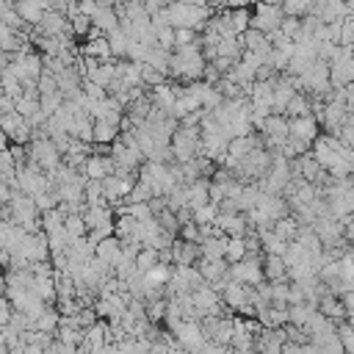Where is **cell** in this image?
<instances>
[{"label":"cell","mask_w":354,"mask_h":354,"mask_svg":"<svg viewBox=\"0 0 354 354\" xmlns=\"http://www.w3.org/2000/svg\"><path fill=\"white\" fill-rule=\"evenodd\" d=\"M213 14L210 6H188V3H166V17L171 28H188L202 33L207 17Z\"/></svg>","instance_id":"obj_1"},{"label":"cell","mask_w":354,"mask_h":354,"mask_svg":"<svg viewBox=\"0 0 354 354\" xmlns=\"http://www.w3.org/2000/svg\"><path fill=\"white\" fill-rule=\"evenodd\" d=\"M227 277L235 282L260 285L263 282V254H246L238 263H227Z\"/></svg>","instance_id":"obj_2"},{"label":"cell","mask_w":354,"mask_h":354,"mask_svg":"<svg viewBox=\"0 0 354 354\" xmlns=\"http://www.w3.org/2000/svg\"><path fill=\"white\" fill-rule=\"evenodd\" d=\"M113 169H116V163H113L111 155H105V147H97V144H94V149L86 155V160H83V166H80L77 171H80L86 180H102V177L113 174Z\"/></svg>","instance_id":"obj_3"},{"label":"cell","mask_w":354,"mask_h":354,"mask_svg":"<svg viewBox=\"0 0 354 354\" xmlns=\"http://www.w3.org/2000/svg\"><path fill=\"white\" fill-rule=\"evenodd\" d=\"M282 6H266V3H254V11L249 17V28L260 30V33H271L279 28L282 22Z\"/></svg>","instance_id":"obj_4"},{"label":"cell","mask_w":354,"mask_h":354,"mask_svg":"<svg viewBox=\"0 0 354 354\" xmlns=\"http://www.w3.org/2000/svg\"><path fill=\"white\" fill-rule=\"evenodd\" d=\"M318 133H321V127H318V122H315L313 113L288 119V138H296V141H301V144L310 147L318 138Z\"/></svg>","instance_id":"obj_5"},{"label":"cell","mask_w":354,"mask_h":354,"mask_svg":"<svg viewBox=\"0 0 354 354\" xmlns=\"http://www.w3.org/2000/svg\"><path fill=\"white\" fill-rule=\"evenodd\" d=\"M252 290H254V285L230 279V282L221 288L218 296H221V304H224L227 310H238V307H243V304H252Z\"/></svg>","instance_id":"obj_6"},{"label":"cell","mask_w":354,"mask_h":354,"mask_svg":"<svg viewBox=\"0 0 354 354\" xmlns=\"http://www.w3.org/2000/svg\"><path fill=\"white\" fill-rule=\"evenodd\" d=\"M119 257H122V246H119V238L116 235H108V238H102V241L94 243V260H100L111 271L119 263Z\"/></svg>","instance_id":"obj_7"},{"label":"cell","mask_w":354,"mask_h":354,"mask_svg":"<svg viewBox=\"0 0 354 354\" xmlns=\"http://www.w3.org/2000/svg\"><path fill=\"white\" fill-rule=\"evenodd\" d=\"M88 19H91V28H97L100 33H111V30L119 28V17H116L113 6H100V3H97L94 14H91Z\"/></svg>","instance_id":"obj_8"},{"label":"cell","mask_w":354,"mask_h":354,"mask_svg":"<svg viewBox=\"0 0 354 354\" xmlns=\"http://www.w3.org/2000/svg\"><path fill=\"white\" fill-rule=\"evenodd\" d=\"M116 136H119V124L105 122V119H94V124H91V144H97V147H108Z\"/></svg>","instance_id":"obj_9"},{"label":"cell","mask_w":354,"mask_h":354,"mask_svg":"<svg viewBox=\"0 0 354 354\" xmlns=\"http://www.w3.org/2000/svg\"><path fill=\"white\" fill-rule=\"evenodd\" d=\"M196 271H199V277H202V282H207V285H213V282H218L224 274H227V263L224 260H196Z\"/></svg>","instance_id":"obj_10"},{"label":"cell","mask_w":354,"mask_h":354,"mask_svg":"<svg viewBox=\"0 0 354 354\" xmlns=\"http://www.w3.org/2000/svg\"><path fill=\"white\" fill-rule=\"evenodd\" d=\"M8 3H11V8L22 17L25 25H36V22L41 19V14H44V8H41L36 0H8Z\"/></svg>","instance_id":"obj_11"},{"label":"cell","mask_w":354,"mask_h":354,"mask_svg":"<svg viewBox=\"0 0 354 354\" xmlns=\"http://www.w3.org/2000/svg\"><path fill=\"white\" fill-rule=\"evenodd\" d=\"M263 279H266V282L288 279V274H285V263H282V254H263Z\"/></svg>","instance_id":"obj_12"},{"label":"cell","mask_w":354,"mask_h":354,"mask_svg":"<svg viewBox=\"0 0 354 354\" xmlns=\"http://www.w3.org/2000/svg\"><path fill=\"white\" fill-rule=\"evenodd\" d=\"M80 55H91V58H100V61H105V58H111V47H108V39L100 33V36H91V39H86V44L77 50Z\"/></svg>","instance_id":"obj_13"},{"label":"cell","mask_w":354,"mask_h":354,"mask_svg":"<svg viewBox=\"0 0 354 354\" xmlns=\"http://www.w3.org/2000/svg\"><path fill=\"white\" fill-rule=\"evenodd\" d=\"M307 113H313V111H310V97H307L304 91H296V94L285 102V111H282V116H285V119L307 116Z\"/></svg>","instance_id":"obj_14"},{"label":"cell","mask_w":354,"mask_h":354,"mask_svg":"<svg viewBox=\"0 0 354 354\" xmlns=\"http://www.w3.org/2000/svg\"><path fill=\"white\" fill-rule=\"evenodd\" d=\"M169 55H171V50H166V47H160V44H152L149 53H147V58H144V64L155 66L158 72H163V75L169 77Z\"/></svg>","instance_id":"obj_15"},{"label":"cell","mask_w":354,"mask_h":354,"mask_svg":"<svg viewBox=\"0 0 354 354\" xmlns=\"http://www.w3.org/2000/svg\"><path fill=\"white\" fill-rule=\"evenodd\" d=\"M271 232L277 235V238H282V241H293L296 238V232H299V221H296V216H282V218H277L274 224H271Z\"/></svg>","instance_id":"obj_16"},{"label":"cell","mask_w":354,"mask_h":354,"mask_svg":"<svg viewBox=\"0 0 354 354\" xmlns=\"http://www.w3.org/2000/svg\"><path fill=\"white\" fill-rule=\"evenodd\" d=\"M249 17H252V11H249L246 6H241V8H227V22H230V30H232L235 36H241V33L249 28Z\"/></svg>","instance_id":"obj_17"},{"label":"cell","mask_w":354,"mask_h":354,"mask_svg":"<svg viewBox=\"0 0 354 354\" xmlns=\"http://www.w3.org/2000/svg\"><path fill=\"white\" fill-rule=\"evenodd\" d=\"M246 257V243H243V235H227V243H224V263H238Z\"/></svg>","instance_id":"obj_18"},{"label":"cell","mask_w":354,"mask_h":354,"mask_svg":"<svg viewBox=\"0 0 354 354\" xmlns=\"http://www.w3.org/2000/svg\"><path fill=\"white\" fill-rule=\"evenodd\" d=\"M105 39H108V47H111V58H124V53H127V36L116 28V30H111V33H105Z\"/></svg>","instance_id":"obj_19"},{"label":"cell","mask_w":354,"mask_h":354,"mask_svg":"<svg viewBox=\"0 0 354 354\" xmlns=\"http://www.w3.org/2000/svg\"><path fill=\"white\" fill-rule=\"evenodd\" d=\"M216 213H218V205L216 202H205V205H199V207L191 210V221L194 224H213Z\"/></svg>","instance_id":"obj_20"},{"label":"cell","mask_w":354,"mask_h":354,"mask_svg":"<svg viewBox=\"0 0 354 354\" xmlns=\"http://www.w3.org/2000/svg\"><path fill=\"white\" fill-rule=\"evenodd\" d=\"M155 263H160V260H158V249H152V246H141L138 254L133 257V266H136L138 271H147V268H152Z\"/></svg>","instance_id":"obj_21"},{"label":"cell","mask_w":354,"mask_h":354,"mask_svg":"<svg viewBox=\"0 0 354 354\" xmlns=\"http://www.w3.org/2000/svg\"><path fill=\"white\" fill-rule=\"evenodd\" d=\"M138 72H141V86H147V88H152V86L169 80L163 72H158L155 66H149V64H144V61H141V69H138Z\"/></svg>","instance_id":"obj_22"},{"label":"cell","mask_w":354,"mask_h":354,"mask_svg":"<svg viewBox=\"0 0 354 354\" xmlns=\"http://www.w3.org/2000/svg\"><path fill=\"white\" fill-rule=\"evenodd\" d=\"M155 221L160 224V230H163V232H169V235H174V238H177L180 221H177V216H174L171 210H166V207H163V210H158V213H155Z\"/></svg>","instance_id":"obj_23"},{"label":"cell","mask_w":354,"mask_h":354,"mask_svg":"<svg viewBox=\"0 0 354 354\" xmlns=\"http://www.w3.org/2000/svg\"><path fill=\"white\" fill-rule=\"evenodd\" d=\"M313 0H282V14L285 17H304L310 14Z\"/></svg>","instance_id":"obj_24"},{"label":"cell","mask_w":354,"mask_h":354,"mask_svg":"<svg viewBox=\"0 0 354 354\" xmlns=\"http://www.w3.org/2000/svg\"><path fill=\"white\" fill-rule=\"evenodd\" d=\"M351 41H354V19L343 17L340 19V30H337V44L340 47H351Z\"/></svg>","instance_id":"obj_25"},{"label":"cell","mask_w":354,"mask_h":354,"mask_svg":"<svg viewBox=\"0 0 354 354\" xmlns=\"http://www.w3.org/2000/svg\"><path fill=\"white\" fill-rule=\"evenodd\" d=\"M147 53H149L147 44H141L138 39H130V41H127V53H124V58H127V61H144Z\"/></svg>","instance_id":"obj_26"},{"label":"cell","mask_w":354,"mask_h":354,"mask_svg":"<svg viewBox=\"0 0 354 354\" xmlns=\"http://www.w3.org/2000/svg\"><path fill=\"white\" fill-rule=\"evenodd\" d=\"M155 44H160V47H166V50H174V28L166 25V28L155 30Z\"/></svg>","instance_id":"obj_27"},{"label":"cell","mask_w":354,"mask_h":354,"mask_svg":"<svg viewBox=\"0 0 354 354\" xmlns=\"http://www.w3.org/2000/svg\"><path fill=\"white\" fill-rule=\"evenodd\" d=\"M282 36H288V39H293L296 33H299V17H282V22H279V28H277Z\"/></svg>","instance_id":"obj_28"},{"label":"cell","mask_w":354,"mask_h":354,"mask_svg":"<svg viewBox=\"0 0 354 354\" xmlns=\"http://www.w3.org/2000/svg\"><path fill=\"white\" fill-rule=\"evenodd\" d=\"M196 39V30H188V28H174V47L177 44H191Z\"/></svg>","instance_id":"obj_29"},{"label":"cell","mask_w":354,"mask_h":354,"mask_svg":"<svg viewBox=\"0 0 354 354\" xmlns=\"http://www.w3.org/2000/svg\"><path fill=\"white\" fill-rule=\"evenodd\" d=\"M141 6H144L147 14H155V11H163L166 8V0H141Z\"/></svg>","instance_id":"obj_30"},{"label":"cell","mask_w":354,"mask_h":354,"mask_svg":"<svg viewBox=\"0 0 354 354\" xmlns=\"http://www.w3.org/2000/svg\"><path fill=\"white\" fill-rule=\"evenodd\" d=\"M171 3H188V6H207V0H171Z\"/></svg>","instance_id":"obj_31"},{"label":"cell","mask_w":354,"mask_h":354,"mask_svg":"<svg viewBox=\"0 0 354 354\" xmlns=\"http://www.w3.org/2000/svg\"><path fill=\"white\" fill-rule=\"evenodd\" d=\"M0 354H8V346H0Z\"/></svg>","instance_id":"obj_32"}]
</instances>
